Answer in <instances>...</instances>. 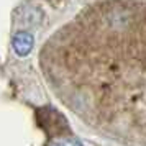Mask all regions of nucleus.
Returning <instances> with one entry per match:
<instances>
[{
  "label": "nucleus",
  "instance_id": "1",
  "mask_svg": "<svg viewBox=\"0 0 146 146\" xmlns=\"http://www.w3.org/2000/svg\"><path fill=\"white\" fill-rule=\"evenodd\" d=\"M12 44H13L15 53L23 58V56H28V54H30V51L33 49L35 38H33V35L30 33V31L21 30V31H18V33L13 36Z\"/></svg>",
  "mask_w": 146,
  "mask_h": 146
},
{
  "label": "nucleus",
  "instance_id": "2",
  "mask_svg": "<svg viewBox=\"0 0 146 146\" xmlns=\"http://www.w3.org/2000/svg\"><path fill=\"white\" fill-rule=\"evenodd\" d=\"M51 146H82V143L77 141V139H74V138H62V139L53 141Z\"/></svg>",
  "mask_w": 146,
  "mask_h": 146
}]
</instances>
